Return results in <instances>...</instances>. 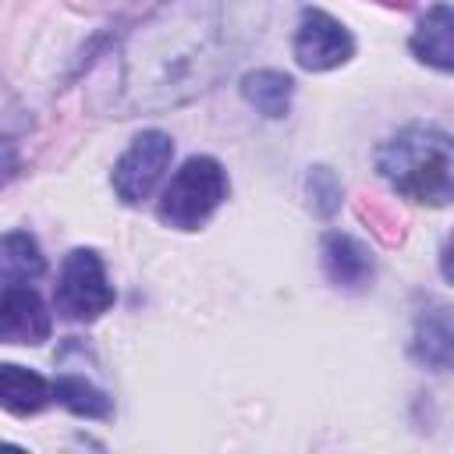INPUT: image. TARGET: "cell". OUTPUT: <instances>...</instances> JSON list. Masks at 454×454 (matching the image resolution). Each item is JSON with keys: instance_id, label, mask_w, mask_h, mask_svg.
I'll return each mask as SVG.
<instances>
[{"instance_id": "obj_4", "label": "cell", "mask_w": 454, "mask_h": 454, "mask_svg": "<svg viewBox=\"0 0 454 454\" xmlns=\"http://www.w3.org/2000/svg\"><path fill=\"white\" fill-rule=\"evenodd\" d=\"M117 301L114 284L106 277L103 255L96 248H71L60 262L53 309L57 316L71 323H96L103 312H110Z\"/></svg>"}, {"instance_id": "obj_14", "label": "cell", "mask_w": 454, "mask_h": 454, "mask_svg": "<svg viewBox=\"0 0 454 454\" xmlns=\"http://www.w3.org/2000/svg\"><path fill=\"white\" fill-rule=\"evenodd\" d=\"M53 387V404L67 408L78 419H110L114 415V401L106 397V390H99L96 383H89L85 376L74 372H60L57 380H50Z\"/></svg>"}, {"instance_id": "obj_5", "label": "cell", "mask_w": 454, "mask_h": 454, "mask_svg": "<svg viewBox=\"0 0 454 454\" xmlns=\"http://www.w3.org/2000/svg\"><path fill=\"white\" fill-rule=\"evenodd\" d=\"M174 160V138L160 128H145L131 138V145L114 163L110 184L124 206H138L153 195V188L163 181L167 167Z\"/></svg>"}, {"instance_id": "obj_8", "label": "cell", "mask_w": 454, "mask_h": 454, "mask_svg": "<svg viewBox=\"0 0 454 454\" xmlns=\"http://www.w3.org/2000/svg\"><path fill=\"white\" fill-rule=\"evenodd\" d=\"M319 262L326 280L340 291H365L376 277L372 252L355 234H344V231H326L319 238Z\"/></svg>"}, {"instance_id": "obj_9", "label": "cell", "mask_w": 454, "mask_h": 454, "mask_svg": "<svg viewBox=\"0 0 454 454\" xmlns=\"http://www.w3.org/2000/svg\"><path fill=\"white\" fill-rule=\"evenodd\" d=\"M450 348H454V333H450V309L443 301H426L415 312V326H411V344L408 355L433 369L443 372L450 369Z\"/></svg>"}, {"instance_id": "obj_11", "label": "cell", "mask_w": 454, "mask_h": 454, "mask_svg": "<svg viewBox=\"0 0 454 454\" xmlns=\"http://www.w3.org/2000/svg\"><path fill=\"white\" fill-rule=\"evenodd\" d=\"M46 404H53V387L35 369L0 362V408L11 415H39Z\"/></svg>"}, {"instance_id": "obj_6", "label": "cell", "mask_w": 454, "mask_h": 454, "mask_svg": "<svg viewBox=\"0 0 454 454\" xmlns=\"http://www.w3.org/2000/svg\"><path fill=\"white\" fill-rule=\"evenodd\" d=\"M291 53H294L301 71L323 74V71H333L355 57V35L333 14H326L319 7H305L298 25H294Z\"/></svg>"}, {"instance_id": "obj_7", "label": "cell", "mask_w": 454, "mask_h": 454, "mask_svg": "<svg viewBox=\"0 0 454 454\" xmlns=\"http://www.w3.org/2000/svg\"><path fill=\"white\" fill-rule=\"evenodd\" d=\"M53 330V316L39 291L28 284L0 287V344H43Z\"/></svg>"}, {"instance_id": "obj_12", "label": "cell", "mask_w": 454, "mask_h": 454, "mask_svg": "<svg viewBox=\"0 0 454 454\" xmlns=\"http://www.w3.org/2000/svg\"><path fill=\"white\" fill-rule=\"evenodd\" d=\"M241 99L262 114L266 121H280L291 114V99H294V78L277 71V67H255L241 78Z\"/></svg>"}, {"instance_id": "obj_3", "label": "cell", "mask_w": 454, "mask_h": 454, "mask_svg": "<svg viewBox=\"0 0 454 454\" xmlns=\"http://www.w3.org/2000/svg\"><path fill=\"white\" fill-rule=\"evenodd\" d=\"M231 195V181H227V170L216 156H188L174 177L167 181L163 195H160V206H156V216L163 227H174V231H199Z\"/></svg>"}, {"instance_id": "obj_15", "label": "cell", "mask_w": 454, "mask_h": 454, "mask_svg": "<svg viewBox=\"0 0 454 454\" xmlns=\"http://www.w3.org/2000/svg\"><path fill=\"white\" fill-rule=\"evenodd\" d=\"M305 195H309V209L319 220H330V216H337V209L344 202V184H340V177H337L333 167L316 163L305 174Z\"/></svg>"}, {"instance_id": "obj_1", "label": "cell", "mask_w": 454, "mask_h": 454, "mask_svg": "<svg viewBox=\"0 0 454 454\" xmlns=\"http://www.w3.org/2000/svg\"><path fill=\"white\" fill-rule=\"evenodd\" d=\"M273 0H163L142 14L92 74L106 117L167 114L213 92L262 39Z\"/></svg>"}, {"instance_id": "obj_10", "label": "cell", "mask_w": 454, "mask_h": 454, "mask_svg": "<svg viewBox=\"0 0 454 454\" xmlns=\"http://www.w3.org/2000/svg\"><path fill=\"white\" fill-rule=\"evenodd\" d=\"M408 50L415 53V60H422L443 74L454 67V11H450V4H433L426 11V18L419 21V28L408 39Z\"/></svg>"}, {"instance_id": "obj_13", "label": "cell", "mask_w": 454, "mask_h": 454, "mask_svg": "<svg viewBox=\"0 0 454 454\" xmlns=\"http://www.w3.org/2000/svg\"><path fill=\"white\" fill-rule=\"evenodd\" d=\"M46 273V259L39 241L28 231H7L0 234V287L11 284H32Z\"/></svg>"}, {"instance_id": "obj_2", "label": "cell", "mask_w": 454, "mask_h": 454, "mask_svg": "<svg viewBox=\"0 0 454 454\" xmlns=\"http://www.w3.org/2000/svg\"><path fill=\"white\" fill-rule=\"evenodd\" d=\"M376 174L408 202L447 206L454 195V142L440 124H404L376 145Z\"/></svg>"}]
</instances>
